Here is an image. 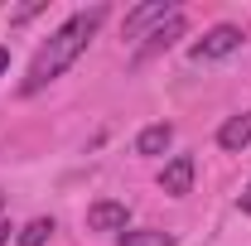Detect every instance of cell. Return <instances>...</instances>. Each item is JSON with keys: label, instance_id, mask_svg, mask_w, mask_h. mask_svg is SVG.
I'll list each match as a JSON object with an SVG mask.
<instances>
[{"label": "cell", "instance_id": "obj_1", "mask_svg": "<svg viewBox=\"0 0 251 246\" xmlns=\"http://www.w3.org/2000/svg\"><path fill=\"white\" fill-rule=\"evenodd\" d=\"M101 20H106V5H87V10H77L73 20H63L58 29H53L44 44H39V53H34L29 73H25V82H20V92L34 97V92H44L53 77H63L73 63L87 53V44L97 39Z\"/></svg>", "mask_w": 251, "mask_h": 246}, {"label": "cell", "instance_id": "obj_2", "mask_svg": "<svg viewBox=\"0 0 251 246\" xmlns=\"http://www.w3.org/2000/svg\"><path fill=\"white\" fill-rule=\"evenodd\" d=\"M237 49H242V29H237V25H213V29L188 49V58L193 63H218V58H227V53H237Z\"/></svg>", "mask_w": 251, "mask_h": 246}, {"label": "cell", "instance_id": "obj_3", "mask_svg": "<svg viewBox=\"0 0 251 246\" xmlns=\"http://www.w3.org/2000/svg\"><path fill=\"white\" fill-rule=\"evenodd\" d=\"M174 15H179V10H174V5H169V0H145V5H135V10H130V15H126V39H140V34L145 29H164V25H169V20H174Z\"/></svg>", "mask_w": 251, "mask_h": 246}, {"label": "cell", "instance_id": "obj_4", "mask_svg": "<svg viewBox=\"0 0 251 246\" xmlns=\"http://www.w3.org/2000/svg\"><path fill=\"white\" fill-rule=\"evenodd\" d=\"M126 222H130V213H126V203H116V198H97L92 208H87V227L92 232H116L121 237Z\"/></svg>", "mask_w": 251, "mask_h": 246}, {"label": "cell", "instance_id": "obj_5", "mask_svg": "<svg viewBox=\"0 0 251 246\" xmlns=\"http://www.w3.org/2000/svg\"><path fill=\"white\" fill-rule=\"evenodd\" d=\"M159 188H164L169 198H184V193H193V154H174V159L159 169Z\"/></svg>", "mask_w": 251, "mask_h": 246}, {"label": "cell", "instance_id": "obj_6", "mask_svg": "<svg viewBox=\"0 0 251 246\" xmlns=\"http://www.w3.org/2000/svg\"><path fill=\"white\" fill-rule=\"evenodd\" d=\"M218 145L227 154H242L251 145V111H242V116H227L222 121V130H218Z\"/></svg>", "mask_w": 251, "mask_h": 246}, {"label": "cell", "instance_id": "obj_7", "mask_svg": "<svg viewBox=\"0 0 251 246\" xmlns=\"http://www.w3.org/2000/svg\"><path fill=\"white\" fill-rule=\"evenodd\" d=\"M169 145H174V125L169 121H155L135 135V154H164Z\"/></svg>", "mask_w": 251, "mask_h": 246}, {"label": "cell", "instance_id": "obj_8", "mask_svg": "<svg viewBox=\"0 0 251 246\" xmlns=\"http://www.w3.org/2000/svg\"><path fill=\"white\" fill-rule=\"evenodd\" d=\"M121 246H174V237L159 232V227H126V232H121Z\"/></svg>", "mask_w": 251, "mask_h": 246}, {"label": "cell", "instance_id": "obj_9", "mask_svg": "<svg viewBox=\"0 0 251 246\" xmlns=\"http://www.w3.org/2000/svg\"><path fill=\"white\" fill-rule=\"evenodd\" d=\"M49 237H53V217H34V222L20 227L15 242H20V246H49Z\"/></svg>", "mask_w": 251, "mask_h": 246}, {"label": "cell", "instance_id": "obj_10", "mask_svg": "<svg viewBox=\"0 0 251 246\" xmlns=\"http://www.w3.org/2000/svg\"><path fill=\"white\" fill-rule=\"evenodd\" d=\"M174 39H184V15H174V20H169L164 29H155V34H150V44H145V53H159V49H169Z\"/></svg>", "mask_w": 251, "mask_h": 246}, {"label": "cell", "instance_id": "obj_11", "mask_svg": "<svg viewBox=\"0 0 251 246\" xmlns=\"http://www.w3.org/2000/svg\"><path fill=\"white\" fill-rule=\"evenodd\" d=\"M237 203H242V213H251V184L242 188V198H237Z\"/></svg>", "mask_w": 251, "mask_h": 246}, {"label": "cell", "instance_id": "obj_12", "mask_svg": "<svg viewBox=\"0 0 251 246\" xmlns=\"http://www.w3.org/2000/svg\"><path fill=\"white\" fill-rule=\"evenodd\" d=\"M5 68H10V49L0 44V73H5Z\"/></svg>", "mask_w": 251, "mask_h": 246}, {"label": "cell", "instance_id": "obj_13", "mask_svg": "<svg viewBox=\"0 0 251 246\" xmlns=\"http://www.w3.org/2000/svg\"><path fill=\"white\" fill-rule=\"evenodd\" d=\"M10 242V222H0V246Z\"/></svg>", "mask_w": 251, "mask_h": 246}, {"label": "cell", "instance_id": "obj_14", "mask_svg": "<svg viewBox=\"0 0 251 246\" xmlns=\"http://www.w3.org/2000/svg\"><path fill=\"white\" fill-rule=\"evenodd\" d=\"M0 203H5V198H0Z\"/></svg>", "mask_w": 251, "mask_h": 246}]
</instances>
